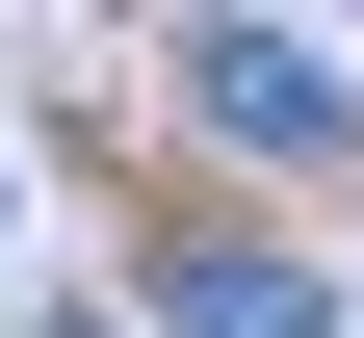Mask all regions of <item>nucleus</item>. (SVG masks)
<instances>
[{
  "instance_id": "obj_2",
  "label": "nucleus",
  "mask_w": 364,
  "mask_h": 338,
  "mask_svg": "<svg viewBox=\"0 0 364 338\" xmlns=\"http://www.w3.org/2000/svg\"><path fill=\"white\" fill-rule=\"evenodd\" d=\"M156 338H338V286L260 234H156Z\"/></svg>"
},
{
  "instance_id": "obj_3",
  "label": "nucleus",
  "mask_w": 364,
  "mask_h": 338,
  "mask_svg": "<svg viewBox=\"0 0 364 338\" xmlns=\"http://www.w3.org/2000/svg\"><path fill=\"white\" fill-rule=\"evenodd\" d=\"M26 338H105V312H26Z\"/></svg>"
},
{
  "instance_id": "obj_1",
  "label": "nucleus",
  "mask_w": 364,
  "mask_h": 338,
  "mask_svg": "<svg viewBox=\"0 0 364 338\" xmlns=\"http://www.w3.org/2000/svg\"><path fill=\"white\" fill-rule=\"evenodd\" d=\"M182 130H235V157H364V105H338L312 26H182Z\"/></svg>"
}]
</instances>
